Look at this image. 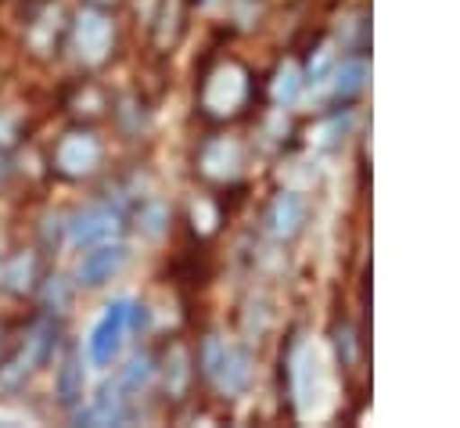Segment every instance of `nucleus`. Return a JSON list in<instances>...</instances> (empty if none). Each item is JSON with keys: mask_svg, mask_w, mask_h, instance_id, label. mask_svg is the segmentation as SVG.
I'll return each instance as SVG.
<instances>
[{"mask_svg": "<svg viewBox=\"0 0 460 428\" xmlns=\"http://www.w3.org/2000/svg\"><path fill=\"white\" fill-rule=\"evenodd\" d=\"M119 227H122L119 209H111V205H90V209H83L72 219L68 230H72V241L75 245H97V241H108Z\"/></svg>", "mask_w": 460, "mask_h": 428, "instance_id": "nucleus-8", "label": "nucleus"}, {"mask_svg": "<svg viewBox=\"0 0 460 428\" xmlns=\"http://www.w3.org/2000/svg\"><path fill=\"white\" fill-rule=\"evenodd\" d=\"M176 25H180V0H165L162 14H158V43H169Z\"/></svg>", "mask_w": 460, "mask_h": 428, "instance_id": "nucleus-16", "label": "nucleus"}, {"mask_svg": "<svg viewBox=\"0 0 460 428\" xmlns=\"http://www.w3.org/2000/svg\"><path fill=\"white\" fill-rule=\"evenodd\" d=\"M115 47V25L101 7H83L72 22V50L83 65H104Z\"/></svg>", "mask_w": 460, "mask_h": 428, "instance_id": "nucleus-3", "label": "nucleus"}, {"mask_svg": "<svg viewBox=\"0 0 460 428\" xmlns=\"http://www.w3.org/2000/svg\"><path fill=\"white\" fill-rule=\"evenodd\" d=\"M237 165H241V147H237L234 140L219 137V140L205 144V151H201V169H205L208 176L226 180V176H234V173H237Z\"/></svg>", "mask_w": 460, "mask_h": 428, "instance_id": "nucleus-11", "label": "nucleus"}, {"mask_svg": "<svg viewBox=\"0 0 460 428\" xmlns=\"http://www.w3.org/2000/svg\"><path fill=\"white\" fill-rule=\"evenodd\" d=\"M36 281H40V259H36L32 252L14 255V259L7 263V270H4V284H7L11 291H18V295L32 291V288H36Z\"/></svg>", "mask_w": 460, "mask_h": 428, "instance_id": "nucleus-12", "label": "nucleus"}, {"mask_svg": "<svg viewBox=\"0 0 460 428\" xmlns=\"http://www.w3.org/2000/svg\"><path fill=\"white\" fill-rule=\"evenodd\" d=\"M126 259H129V248H126V245H119V241H115V245H111V241H97V248H90V252L83 255L75 277H79L83 288H101L104 281H111V277L126 266Z\"/></svg>", "mask_w": 460, "mask_h": 428, "instance_id": "nucleus-7", "label": "nucleus"}, {"mask_svg": "<svg viewBox=\"0 0 460 428\" xmlns=\"http://www.w3.org/2000/svg\"><path fill=\"white\" fill-rule=\"evenodd\" d=\"M327 68H331V47H320V54H316V61L309 65V83L316 86V83H323V76H327Z\"/></svg>", "mask_w": 460, "mask_h": 428, "instance_id": "nucleus-17", "label": "nucleus"}, {"mask_svg": "<svg viewBox=\"0 0 460 428\" xmlns=\"http://www.w3.org/2000/svg\"><path fill=\"white\" fill-rule=\"evenodd\" d=\"M0 176H4V169H0Z\"/></svg>", "mask_w": 460, "mask_h": 428, "instance_id": "nucleus-19", "label": "nucleus"}, {"mask_svg": "<svg viewBox=\"0 0 460 428\" xmlns=\"http://www.w3.org/2000/svg\"><path fill=\"white\" fill-rule=\"evenodd\" d=\"M295 396H298V410L305 417L320 414L331 403V378H327L323 356L313 345H302V352L295 360Z\"/></svg>", "mask_w": 460, "mask_h": 428, "instance_id": "nucleus-6", "label": "nucleus"}, {"mask_svg": "<svg viewBox=\"0 0 460 428\" xmlns=\"http://www.w3.org/2000/svg\"><path fill=\"white\" fill-rule=\"evenodd\" d=\"M129 317H133V302H126V299L104 306V313L97 317V324L90 331V342H86V356H90L93 367H108L119 356Z\"/></svg>", "mask_w": 460, "mask_h": 428, "instance_id": "nucleus-5", "label": "nucleus"}, {"mask_svg": "<svg viewBox=\"0 0 460 428\" xmlns=\"http://www.w3.org/2000/svg\"><path fill=\"white\" fill-rule=\"evenodd\" d=\"M147 378H151V363H147V360H133L129 370H126V388H137V385H144Z\"/></svg>", "mask_w": 460, "mask_h": 428, "instance_id": "nucleus-18", "label": "nucleus"}, {"mask_svg": "<svg viewBox=\"0 0 460 428\" xmlns=\"http://www.w3.org/2000/svg\"><path fill=\"white\" fill-rule=\"evenodd\" d=\"M302 219H305V201L295 191L277 194L273 205H270V212H266V223H270V234L273 237H291L302 227Z\"/></svg>", "mask_w": 460, "mask_h": 428, "instance_id": "nucleus-10", "label": "nucleus"}, {"mask_svg": "<svg viewBox=\"0 0 460 428\" xmlns=\"http://www.w3.org/2000/svg\"><path fill=\"white\" fill-rule=\"evenodd\" d=\"M101 140L90 133V129H68L58 137L54 151H50V165L58 176L65 180H83V176H93L97 165H101Z\"/></svg>", "mask_w": 460, "mask_h": 428, "instance_id": "nucleus-2", "label": "nucleus"}, {"mask_svg": "<svg viewBox=\"0 0 460 428\" xmlns=\"http://www.w3.org/2000/svg\"><path fill=\"white\" fill-rule=\"evenodd\" d=\"M201 363H205V374H208L223 392H230V396L244 392L248 381H252V360H248L241 349H234V345H226V342H219V338H208V342H205Z\"/></svg>", "mask_w": 460, "mask_h": 428, "instance_id": "nucleus-4", "label": "nucleus"}, {"mask_svg": "<svg viewBox=\"0 0 460 428\" xmlns=\"http://www.w3.org/2000/svg\"><path fill=\"white\" fill-rule=\"evenodd\" d=\"M25 43H29V50H32L36 58L58 54V43H61V14H58V7H47V11H40V14L29 22Z\"/></svg>", "mask_w": 460, "mask_h": 428, "instance_id": "nucleus-9", "label": "nucleus"}, {"mask_svg": "<svg viewBox=\"0 0 460 428\" xmlns=\"http://www.w3.org/2000/svg\"><path fill=\"white\" fill-rule=\"evenodd\" d=\"M248 101V72L237 61H223L208 72L205 86H201V108L212 119H230L241 111V104Z\"/></svg>", "mask_w": 460, "mask_h": 428, "instance_id": "nucleus-1", "label": "nucleus"}, {"mask_svg": "<svg viewBox=\"0 0 460 428\" xmlns=\"http://www.w3.org/2000/svg\"><path fill=\"white\" fill-rule=\"evenodd\" d=\"M298 90H302L298 68H295V65H284V68L277 72V83H273V97H277L280 104H291V101L298 97Z\"/></svg>", "mask_w": 460, "mask_h": 428, "instance_id": "nucleus-15", "label": "nucleus"}, {"mask_svg": "<svg viewBox=\"0 0 460 428\" xmlns=\"http://www.w3.org/2000/svg\"><path fill=\"white\" fill-rule=\"evenodd\" d=\"M58 399L65 406H75L83 399V367H79L75 352H68L61 360V367H58Z\"/></svg>", "mask_w": 460, "mask_h": 428, "instance_id": "nucleus-13", "label": "nucleus"}, {"mask_svg": "<svg viewBox=\"0 0 460 428\" xmlns=\"http://www.w3.org/2000/svg\"><path fill=\"white\" fill-rule=\"evenodd\" d=\"M363 79H367V65H363V61H349V65L338 68V76H334V90L349 97V94H356V90L363 86Z\"/></svg>", "mask_w": 460, "mask_h": 428, "instance_id": "nucleus-14", "label": "nucleus"}]
</instances>
